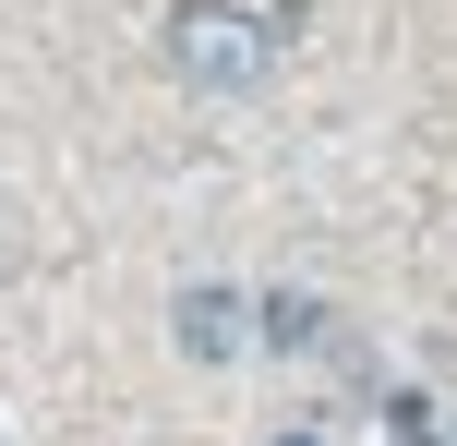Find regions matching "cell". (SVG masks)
Masks as SVG:
<instances>
[{
	"instance_id": "4",
	"label": "cell",
	"mask_w": 457,
	"mask_h": 446,
	"mask_svg": "<svg viewBox=\"0 0 457 446\" xmlns=\"http://www.w3.org/2000/svg\"><path fill=\"white\" fill-rule=\"evenodd\" d=\"M277 446H325V434H277Z\"/></svg>"
},
{
	"instance_id": "1",
	"label": "cell",
	"mask_w": 457,
	"mask_h": 446,
	"mask_svg": "<svg viewBox=\"0 0 457 446\" xmlns=\"http://www.w3.org/2000/svg\"><path fill=\"white\" fill-rule=\"evenodd\" d=\"M265 61H277V24H253L241 0H181L169 13V72L181 85L241 97V85H265Z\"/></svg>"
},
{
	"instance_id": "2",
	"label": "cell",
	"mask_w": 457,
	"mask_h": 446,
	"mask_svg": "<svg viewBox=\"0 0 457 446\" xmlns=\"http://www.w3.org/2000/svg\"><path fill=\"white\" fill-rule=\"evenodd\" d=\"M169 326H181L193 362H228V350L253 338V302H241V290H181V314H169Z\"/></svg>"
},
{
	"instance_id": "3",
	"label": "cell",
	"mask_w": 457,
	"mask_h": 446,
	"mask_svg": "<svg viewBox=\"0 0 457 446\" xmlns=\"http://www.w3.org/2000/svg\"><path fill=\"white\" fill-rule=\"evenodd\" d=\"M253 338H265V350H325L337 326H325L313 290H277V302H253Z\"/></svg>"
}]
</instances>
